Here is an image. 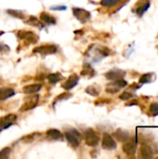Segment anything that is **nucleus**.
Masks as SVG:
<instances>
[{
  "label": "nucleus",
  "mask_w": 158,
  "mask_h": 159,
  "mask_svg": "<svg viewBox=\"0 0 158 159\" xmlns=\"http://www.w3.org/2000/svg\"><path fill=\"white\" fill-rule=\"evenodd\" d=\"M84 137H85V142H86V143L88 146L95 147L100 143V136H99V134L96 131H94L93 129H87L84 132Z\"/></svg>",
  "instance_id": "f257e3e1"
},
{
  "label": "nucleus",
  "mask_w": 158,
  "mask_h": 159,
  "mask_svg": "<svg viewBox=\"0 0 158 159\" xmlns=\"http://www.w3.org/2000/svg\"><path fill=\"white\" fill-rule=\"evenodd\" d=\"M65 138H66V140L68 141V143L72 146H74V147H78L79 146L81 135H80V133L77 130H75V129H70V130L66 131Z\"/></svg>",
  "instance_id": "f03ea898"
},
{
  "label": "nucleus",
  "mask_w": 158,
  "mask_h": 159,
  "mask_svg": "<svg viewBox=\"0 0 158 159\" xmlns=\"http://www.w3.org/2000/svg\"><path fill=\"white\" fill-rule=\"evenodd\" d=\"M127 85H128V82H127L126 80H124L123 78H122V79L114 80L113 83L108 84V86L106 87V91H107L108 93L115 94V93L118 92L121 89L127 87Z\"/></svg>",
  "instance_id": "7ed1b4c3"
},
{
  "label": "nucleus",
  "mask_w": 158,
  "mask_h": 159,
  "mask_svg": "<svg viewBox=\"0 0 158 159\" xmlns=\"http://www.w3.org/2000/svg\"><path fill=\"white\" fill-rule=\"evenodd\" d=\"M16 121H17V116L14 114H10L0 118V131L8 129L13 124H15Z\"/></svg>",
  "instance_id": "20e7f679"
},
{
  "label": "nucleus",
  "mask_w": 158,
  "mask_h": 159,
  "mask_svg": "<svg viewBox=\"0 0 158 159\" xmlns=\"http://www.w3.org/2000/svg\"><path fill=\"white\" fill-rule=\"evenodd\" d=\"M73 13H74V17L82 23L87 22L91 17L89 11H88L86 9H83V8H79V7H74L73 8Z\"/></svg>",
  "instance_id": "39448f33"
},
{
  "label": "nucleus",
  "mask_w": 158,
  "mask_h": 159,
  "mask_svg": "<svg viewBox=\"0 0 158 159\" xmlns=\"http://www.w3.org/2000/svg\"><path fill=\"white\" fill-rule=\"evenodd\" d=\"M102 146L105 150H115L117 147V144H116L115 141L114 140V138L110 134L104 133L103 137H102Z\"/></svg>",
  "instance_id": "423d86ee"
},
{
  "label": "nucleus",
  "mask_w": 158,
  "mask_h": 159,
  "mask_svg": "<svg viewBox=\"0 0 158 159\" xmlns=\"http://www.w3.org/2000/svg\"><path fill=\"white\" fill-rule=\"evenodd\" d=\"M38 102H39V95H34L33 97L27 98L25 102L22 104L21 108L20 109V112H25V111L34 109L37 105Z\"/></svg>",
  "instance_id": "0eeeda50"
},
{
  "label": "nucleus",
  "mask_w": 158,
  "mask_h": 159,
  "mask_svg": "<svg viewBox=\"0 0 158 159\" xmlns=\"http://www.w3.org/2000/svg\"><path fill=\"white\" fill-rule=\"evenodd\" d=\"M57 51V47L54 45H44L34 48V53H39L41 55H49Z\"/></svg>",
  "instance_id": "6e6552de"
},
{
  "label": "nucleus",
  "mask_w": 158,
  "mask_h": 159,
  "mask_svg": "<svg viewBox=\"0 0 158 159\" xmlns=\"http://www.w3.org/2000/svg\"><path fill=\"white\" fill-rule=\"evenodd\" d=\"M18 37L21 40H27L29 43H35L38 40V36L34 32L20 31L18 33Z\"/></svg>",
  "instance_id": "1a4fd4ad"
},
{
  "label": "nucleus",
  "mask_w": 158,
  "mask_h": 159,
  "mask_svg": "<svg viewBox=\"0 0 158 159\" xmlns=\"http://www.w3.org/2000/svg\"><path fill=\"white\" fill-rule=\"evenodd\" d=\"M126 75V72L120 69H113L105 74V77L109 80H117L122 79Z\"/></svg>",
  "instance_id": "9d476101"
},
{
  "label": "nucleus",
  "mask_w": 158,
  "mask_h": 159,
  "mask_svg": "<svg viewBox=\"0 0 158 159\" xmlns=\"http://www.w3.org/2000/svg\"><path fill=\"white\" fill-rule=\"evenodd\" d=\"M123 152L129 156V157H132L134 156V154L136 153V149H137V144L135 142L132 141H127L125 142V143L122 146Z\"/></svg>",
  "instance_id": "9b49d317"
},
{
  "label": "nucleus",
  "mask_w": 158,
  "mask_h": 159,
  "mask_svg": "<svg viewBox=\"0 0 158 159\" xmlns=\"http://www.w3.org/2000/svg\"><path fill=\"white\" fill-rule=\"evenodd\" d=\"M78 81H79L78 75H75V74H74V75H72L66 80V82L62 85V88H63L64 89H66V90H70V89H74V88L77 85Z\"/></svg>",
  "instance_id": "f8f14e48"
},
{
  "label": "nucleus",
  "mask_w": 158,
  "mask_h": 159,
  "mask_svg": "<svg viewBox=\"0 0 158 159\" xmlns=\"http://www.w3.org/2000/svg\"><path fill=\"white\" fill-rule=\"evenodd\" d=\"M42 89V85L40 84H33V85H28L22 89V91L25 94H34L38 92Z\"/></svg>",
  "instance_id": "ddd939ff"
},
{
  "label": "nucleus",
  "mask_w": 158,
  "mask_h": 159,
  "mask_svg": "<svg viewBox=\"0 0 158 159\" xmlns=\"http://www.w3.org/2000/svg\"><path fill=\"white\" fill-rule=\"evenodd\" d=\"M14 95H15V91H14V89H12L10 88L0 89V100L1 101H5Z\"/></svg>",
  "instance_id": "4468645a"
},
{
  "label": "nucleus",
  "mask_w": 158,
  "mask_h": 159,
  "mask_svg": "<svg viewBox=\"0 0 158 159\" xmlns=\"http://www.w3.org/2000/svg\"><path fill=\"white\" fill-rule=\"evenodd\" d=\"M114 136L115 139H117L119 142H122V143H125L127 141L129 140V132L123 130V129H117L115 133H114Z\"/></svg>",
  "instance_id": "2eb2a0df"
},
{
  "label": "nucleus",
  "mask_w": 158,
  "mask_h": 159,
  "mask_svg": "<svg viewBox=\"0 0 158 159\" xmlns=\"http://www.w3.org/2000/svg\"><path fill=\"white\" fill-rule=\"evenodd\" d=\"M47 138H49L50 140H54V141H59V140H62V133L61 131H59L58 129H49L47 131Z\"/></svg>",
  "instance_id": "dca6fc26"
},
{
  "label": "nucleus",
  "mask_w": 158,
  "mask_h": 159,
  "mask_svg": "<svg viewBox=\"0 0 158 159\" xmlns=\"http://www.w3.org/2000/svg\"><path fill=\"white\" fill-rule=\"evenodd\" d=\"M141 154L143 158L149 159L154 157V152H153L152 148L146 144H144L141 147Z\"/></svg>",
  "instance_id": "f3484780"
},
{
  "label": "nucleus",
  "mask_w": 158,
  "mask_h": 159,
  "mask_svg": "<svg viewBox=\"0 0 158 159\" xmlns=\"http://www.w3.org/2000/svg\"><path fill=\"white\" fill-rule=\"evenodd\" d=\"M40 20H41L43 22L47 23V24H55V23H56L55 18L52 17V16H50L49 14H47V13H46V12H42V13L40 14Z\"/></svg>",
  "instance_id": "a211bd4d"
},
{
  "label": "nucleus",
  "mask_w": 158,
  "mask_h": 159,
  "mask_svg": "<svg viewBox=\"0 0 158 159\" xmlns=\"http://www.w3.org/2000/svg\"><path fill=\"white\" fill-rule=\"evenodd\" d=\"M81 75H85V76L92 77V76L95 75V71H94V69H93L89 64H84L83 70H82V72H81Z\"/></svg>",
  "instance_id": "6ab92c4d"
},
{
  "label": "nucleus",
  "mask_w": 158,
  "mask_h": 159,
  "mask_svg": "<svg viewBox=\"0 0 158 159\" xmlns=\"http://www.w3.org/2000/svg\"><path fill=\"white\" fill-rule=\"evenodd\" d=\"M47 80L50 84H56L58 83L61 78H62V75L59 73H55V74H50L47 75Z\"/></svg>",
  "instance_id": "aec40b11"
},
{
  "label": "nucleus",
  "mask_w": 158,
  "mask_h": 159,
  "mask_svg": "<svg viewBox=\"0 0 158 159\" xmlns=\"http://www.w3.org/2000/svg\"><path fill=\"white\" fill-rule=\"evenodd\" d=\"M149 7H150V3H149L148 1H145L142 5H141V6L137 8V10H136L137 14H138L139 16L142 17V16L144 14V12L147 11V9L149 8Z\"/></svg>",
  "instance_id": "412c9836"
},
{
  "label": "nucleus",
  "mask_w": 158,
  "mask_h": 159,
  "mask_svg": "<svg viewBox=\"0 0 158 159\" xmlns=\"http://www.w3.org/2000/svg\"><path fill=\"white\" fill-rule=\"evenodd\" d=\"M86 92L91 96L97 97L100 94V89L96 86H89L86 89Z\"/></svg>",
  "instance_id": "4be33fe9"
},
{
  "label": "nucleus",
  "mask_w": 158,
  "mask_h": 159,
  "mask_svg": "<svg viewBox=\"0 0 158 159\" xmlns=\"http://www.w3.org/2000/svg\"><path fill=\"white\" fill-rule=\"evenodd\" d=\"M154 75L153 74H145L142 75L140 78V83L145 84V83H151L154 80Z\"/></svg>",
  "instance_id": "5701e85b"
},
{
  "label": "nucleus",
  "mask_w": 158,
  "mask_h": 159,
  "mask_svg": "<svg viewBox=\"0 0 158 159\" xmlns=\"http://www.w3.org/2000/svg\"><path fill=\"white\" fill-rule=\"evenodd\" d=\"M120 0H102L101 5L103 7H114L116 4H118Z\"/></svg>",
  "instance_id": "b1692460"
},
{
  "label": "nucleus",
  "mask_w": 158,
  "mask_h": 159,
  "mask_svg": "<svg viewBox=\"0 0 158 159\" xmlns=\"http://www.w3.org/2000/svg\"><path fill=\"white\" fill-rule=\"evenodd\" d=\"M7 13L10 14L11 16L16 17V18H19V19H23V18H24V14H23L21 11H20V10L8 9V10H7Z\"/></svg>",
  "instance_id": "393cba45"
},
{
  "label": "nucleus",
  "mask_w": 158,
  "mask_h": 159,
  "mask_svg": "<svg viewBox=\"0 0 158 159\" xmlns=\"http://www.w3.org/2000/svg\"><path fill=\"white\" fill-rule=\"evenodd\" d=\"M149 112L152 116H158V102H154L150 105V109Z\"/></svg>",
  "instance_id": "a878e982"
},
{
  "label": "nucleus",
  "mask_w": 158,
  "mask_h": 159,
  "mask_svg": "<svg viewBox=\"0 0 158 159\" xmlns=\"http://www.w3.org/2000/svg\"><path fill=\"white\" fill-rule=\"evenodd\" d=\"M133 97V94L129 92V91H124L120 96H119V99L122 100V101H128L129 99H131Z\"/></svg>",
  "instance_id": "bb28decb"
},
{
  "label": "nucleus",
  "mask_w": 158,
  "mask_h": 159,
  "mask_svg": "<svg viewBox=\"0 0 158 159\" xmlns=\"http://www.w3.org/2000/svg\"><path fill=\"white\" fill-rule=\"evenodd\" d=\"M72 95L71 94H69V93H63V94H61V95H60L59 97H57L56 99H55V102H54V104L56 103V102H60V101H64V100H68L70 97H71Z\"/></svg>",
  "instance_id": "cd10ccee"
},
{
  "label": "nucleus",
  "mask_w": 158,
  "mask_h": 159,
  "mask_svg": "<svg viewBox=\"0 0 158 159\" xmlns=\"http://www.w3.org/2000/svg\"><path fill=\"white\" fill-rule=\"evenodd\" d=\"M10 154V148H4L0 152V158H7Z\"/></svg>",
  "instance_id": "c85d7f7f"
},
{
  "label": "nucleus",
  "mask_w": 158,
  "mask_h": 159,
  "mask_svg": "<svg viewBox=\"0 0 158 159\" xmlns=\"http://www.w3.org/2000/svg\"><path fill=\"white\" fill-rule=\"evenodd\" d=\"M65 8H66V7H64V6H62V7L58 6V7H51V9H57V10H64Z\"/></svg>",
  "instance_id": "c756f323"
}]
</instances>
